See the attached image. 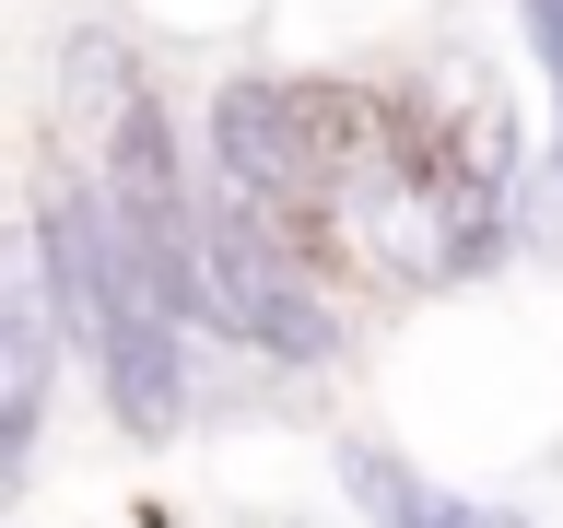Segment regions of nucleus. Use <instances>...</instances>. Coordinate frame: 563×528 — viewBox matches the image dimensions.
I'll use <instances>...</instances> for the list:
<instances>
[{
	"label": "nucleus",
	"instance_id": "nucleus-1",
	"mask_svg": "<svg viewBox=\"0 0 563 528\" xmlns=\"http://www.w3.org/2000/svg\"><path fill=\"white\" fill-rule=\"evenodd\" d=\"M35 246H47V317H59V341H82L106 411L130 422V435H176V422H188V329H176V317L153 306V282L130 271V246H118V223H106L82 165L47 188Z\"/></svg>",
	"mask_w": 563,
	"mask_h": 528
},
{
	"label": "nucleus",
	"instance_id": "nucleus-2",
	"mask_svg": "<svg viewBox=\"0 0 563 528\" xmlns=\"http://www.w3.org/2000/svg\"><path fill=\"white\" fill-rule=\"evenodd\" d=\"M399 153L376 95L352 82H282V70H235L211 95V188L223 200H258L306 235L317 211H341L364 176Z\"/></svg>",
	"mask_w": 563,
	"mask_h": 528
},
{
	"label": "nucleus",
	"instance_id": "nucleus-3",
	"mask_svg": "<svg viewBox=\"0 0 563 528\" xmlns=\"http://www.w3.org/2000/svg\"><path fill=\"white\" fill-rule=\"evenodd\" d=\"M200 317L223 341L271 352V364H329L341 352V317L306 271V235L258 200H223V188L200 200Z\"/></svg>",
	"mask_w": 563,
	"mask_h": 528
},
{
	"label": "nucleus",
	"instance_id": "nucleus-4",
	"mask_svg": "<svg viewBox=\"0 0 563 528\" xmlns=\"http://www.w3.org/2000/svg\"><path fill=\"white\" fill-rule=\"evenodd\" d=\"M341 493H352L376 528H528L517 505H470V493H446L422 458L376 447V435H341Z\"/></svg>",
	"mask_w": 563,
	"mask_h": 528
},
{
	"label": "nucleus",
	"instance_id": "nucleus-5",
	"mask_svg": "<svg viewBox=\"0 0 563 528\" xmlns=\"http://www.w3.org/2000/svg\"><path fill=\"white\" fill-rule=\"evenodd\" d=\"M528 12V35H540V70H552V130H563V0H517ZM563 165V153H552Z\"/></svg>",
	"mask_w": 563,
	"mask_h": 528
}]
</instances>
